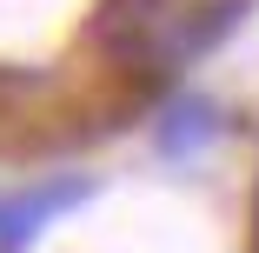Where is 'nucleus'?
Masks as SVG:
<instances>
[{
	"label": "nucleus",
	"mask_w": 259,
	"mask_h": 253,
	"mask_svg": "<svg viewBox=\"0 0 259 253\" xmlns=\"http://www.w3.org/2000/svg\"><path fill=\"white\" fill-rule=\"evenodd\" d=\"M67 200H80V187H54V193H40V200H27V207H7L0 213V246H20L33 227H40V213H54V207H67Z\"/></svg>",
	"instance_id": "obj_1"
}]
</instances>
